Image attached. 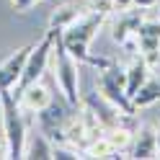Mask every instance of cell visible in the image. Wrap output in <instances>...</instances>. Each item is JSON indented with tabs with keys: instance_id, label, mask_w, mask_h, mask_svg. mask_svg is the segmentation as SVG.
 Masks as SVG:
<instances>
[{
	"instance_id": "6da1fadb",
	"label": "cell",
	"mask_w": 160,
	"mask_h": 160,
	"mask_svg": "<svg viewBox=\"0 0 160 160\" xmlns=\"http://www.w3.org/2000/svg\"><path fill=\"white\" fill-rule=\"evenodd\" d=\"M103 18H106L103 11L91 8L88 13L78 16V21L70 23L65 31H62V42H65V47H67V52L72 54L78 62H91V57H93V54H91V42H93L96 31L101 28Z\"/></svg>"
},
{
	"instance_id": "7a4b0ae2",
	"label": "cell",
	"mask_w": 160,
	"mask_h": 160,
	"mask_svg": "<svg viewBox=\"0 0 160 160\" xmlns=\"http://www.w3.org/2000/svg\"><path fill=\"white\" fill-rule=\"evenodd\" d=\"M54 31V44H52V52H54V80L62 91L65 101L70 106H78L80 103V75H78V59L67 52V47L62 42V31L59 28H52Z\"/></svg>"
},
{
	"instance_id": "3957f363",
	"label": "cell",
	"mask_w": 160,
	"mask_h": 160,
	"mask_svg": "<svg viewBox=\"0 0 160 160\" xmlns=\"http://www.w3.org/2000/svg\"><path fill=\"white\" fill-rule=\"evenodd\" d=\"M0 108H3V132H5V145H8V158H23L26 147V122L21 114V101L11 93H0Z\"/></svg>"
},
{
	"instance_id": "277c9868",
	"label": "cell",
	"mask_w": 160,
	"mask_h": 160,
	"mask_svg": "<svg viewBox=\"0 0 160 160\" xmlns=\"http://www.w3.org/2000/svg\"><path fill=\"white\" fill-rule=\"evenodd\" d=\"M124 83H127V72H122L116 65L101 70V96H103V101H108L119 114L132 116L137 108H134V103H132V98L127 96Z\"/></svg>"
},
{
	"instance_id": "5b68a950",
	"label": "cell",
	"mask_w": 160,
	"mask_h": 160,
	"mask_svg": "<svg viewBox=\"0 0 160 160\" xmlns=\"http://www.w3.org/2000/svg\"><path fill=\"white\" fill-rule=\"evenodd\" d=\"M52 44H54V31L49 28V31H47V36H44L36 47H31V52H28V59H26V65H23L21 80L16 83V85H18V93H21L26 85L36 83V80L44 75L47 62H49V54H52Z\"/></svg>"
},
{
	"instance_id": "8992f818",
	"label": "cell",
	"mask_w": 160,
	"mask_h": 160,
	"mask_svg": "<svg viewBox=\"0 0 160 160\" xmlns=\"http://www.w3.org/2000/svg\"><path fill=\"white\" fill-rule=\"evenodd\" d=\"M31 47H34V44L16 49L5 62H0V93H3V91H11L18 80H21V72H23V65H26V59H28Z\"/></svg>"
},
{
	"instance_id": "52a82bcc",
	"label": "cell",
	"mask_w": 160,
	"mask_h": 160,
	"mask_svg": "<svg viewBox=\"0 0 160 160\" xmlns=\"http://www.w3.org/2000/svg\"><path fill=\"white\" fill-rule=\"evenodd\" d=\"M18 96H21V106H26L28 111H34V114H39L42 108H47L52 103V93H49L44 85H39V80L31 83V85H26Z\"/></svg>"
},
{
	"instance_id": "ba28073f",
	"label": "cell",
	"mask_w": 160,
	"mask_h": 160,
	"mask_svg": "<svg viewBox=\"0 0 160 160\" xmlns=\"http://www.w3.org/2000/svg\"><path fill=\"white\" fill-rule=\"evenodd\" d=\"M139 23H142V16H139V8L137 11H132V13H124L119 21L114 23V31H111V39L116 44H122V47H127L129 44V36H137V28H139Z\"/></svg>"
},
{
	"instance_id": "9c48e42d",
	"label": "cell",
	"mask_w": 160,
	"mask_h": 160,
	"mask_svg": "<svg viewBox=\"0 0 160 160\" xmlns=\"http://www.w3.org/2000/svg\"><path fill=\"white\" fill-rule=\"evenodd\" d=\"M147 72H150V65L145 62V57H139V59H134V62L129 65V70H127V83H124V91H127L129 98H132L139 88L147 83Z\"/></svg>"
},
{
	"instance_id": "30bf717a",
	"label": "cell",
	"mask_w": 160,
	"mask_h": 160,
	"mask_svg": "<svg viewBox=\"0 0 160 160\" xmlns=\"http://www.w3.org/2000/svg\"><path fill=\"white\" fill-rule=\"evenodd\" d=\"M23 158H31V160H47V158H52V145H49V137H47L44 132H39V134H34L31 139H26Z\"/></svg>"
},
{
	"instance_id": "8fae6325",
	"label": "cell",
	"mask_w": 160,
	"mask_h": 160,
	"mask_svg": "<svg viewBox=\"0 0 160 160\" xmlns=\"http://www.w3.org/2000/svg\"><path fill=\"white\" fill-rule=\"evenodd\" d=\"M158 101H160V83L158 80H150V78H147V83L132 96L134 108H147V106H152Z\"/></svg>"
},
{
	"instance_id": "7c38bea8",
	"label": "cell",
	"mask_w": 160,
	"mask_h": 160,
	"mask_svg": "<svg viewBox=\"0 0 160 160\" xmlns=\"http://www.w3.org/2000/svg\"><path fill=\"white\" fill-rule=\"evenodd\" d=\"M78 11H80V8H75L72 3L57 5V8H54V13H52V18H49V28H59V31H65L70 23H75V21H78V16H80Z\"/></svg>"
},
{
	"instance_id": "4fadbf2b",
	"label": "cell",
	"mask_w": 160,
	"mask_h": 160,
	"mask_svg": "<svg viewBox=\"0 0 160 160\" xmlns=\"http://www.w3.org/2000/svg\"><path fill=\"white\" fill-rule=\"evenodd\" d=\"M155 152H158V132H152V129H142L137 145H134V155L132 158H152Z\"/></svg>"
},
{
	"instance_id": "5bb4252c",
	"label": "cell",
	"mask_w": 160,
	"mask_h": 160,
	"mask_svg": "<svg viewBox=\"0 0 160 160\" xmlns=\"http://www.w3.org/2000/svg\"><path fill=\"white\" fill-rule=\"evenodd\" d=\"M106 139L108 142H111L119 152H122V150H127V145L132 142V132H129V129H124V127H108V132H106Z\"/></svg>"
},
{
	"instance_id": "9a60e30c",
	"label": "cell",
	"mask_w": 160,
	"mask_h": 160,
	"mask_svg": "<svg viewBox=\"0 0 160 160\" xmlns=\"http://www.w3.org/2000/svg\"><path fill=\"white\" fill-rule=\"evenodd\" d=\"M52 158H54V160H75V158H80V155L72 152V150H65V147H52Z\"/></svg>"
},
{
	"instance_id": "2e32d148",
	"label": "cell",
	"mask_w": 160,
	"mask_h": 160,
	"mask_svg": "<svg viewBox=\"0 0 160 160\" xmlns=\"http://www.w3.org/2000/svg\"><path fill=\"white\" fill-rule=\"evenodd\" d=\"M36 3H39V0H11V5L16 8L18 13H23V11H28V8H31V5H36Z\"/></svg>"
},
{
	"instance_id": "e0dca14e",
	"label": "cell",
	"mask_w": 160,
	"mask_h": 160,
	"mask_svg": "<svg viewBox=\"0 0 160 160\" xmlns=\"http://www.w3.org/2000/svg\"><path fill=\"white\" fill-rule=\"evenodd\" d=\"M114 11H129V8L134 5V0H111Z\"/></svg>"
},
{
	"instance_id": "ac0fdd59",
	"label": "cell",
	"mask_w": 160,
	"mask_h": 160,
	"mask_svg": "<svg viewBox=\"0 0 160 160\" xmlns=\"http://www.w3.org/2000/svg\"><path fill=\"white\" fill-rule=\"evenodd\" d=\"M158 0H134V8H139V11H145V8H155Z\"/></svg>"
},
{
	"instance_id": "d6986e66",
	"label": "cell",
	"mask_w": 160,
	"mask_h": 160,
	"mask_svg": "<svg viewBox=\"0 0 160 160\" xmlns=\"http://www.w3.org/2000/svg\"><path fill=\"white\" fill-rule=\"evenodd\" d=\"M0 158H8V145H0Z\"/></svg>"
},
{
	"instance_id": "ffe728a7",
	"label": "cell",
	"mask_w": 160,
	"mask_h": 160,
	"mask_svg": "<svg viewBox=\"0 0 160 160\" xmlns=\"http://www.w3.org/2000/svg\"><path fill=\"white\" fill-rule=\"evenodd\" d=\"M158 152H160V134H158Z\"/></svg>"
}]
</instances>
